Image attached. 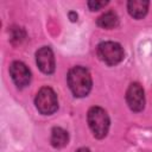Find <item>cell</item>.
<instances>
[{
	"instance_id": "6da1fadb",
	"label": "cell",
	"mask_w": 152,
	"mask_h": 152,
	"mask_svg": "<svg viewBox=\"0 0 152 152\" xmlns=\"http://www.w3.org/2000/svg\"><path fill=\"white\" fill-rule=\"evenodd\" d=\"M68 86L76 97H84L89 94L93 81L88 69L83 66H74L68 72Z\"/></svg>"
},
{
	"instance_id": "7a4b0ae2",
	"label": "cell",
	"mask_w": 152,
	"mask_h": 152,
	"mask_svg": "<svg viewBox=\"0 0 152 152\" xmlns=\"http://www.w3.org/2000/svg\"><path fill=\"white\" fill-rule=\"evenodd\" d=\"M87 120H88V125H89L95 138L102 139L107 135L110 121H109V116H108L107 112L103 108L91 107L88 110Z\"/></svg>"
},
{
	"instance_id": "3957f363",
	"label": "cell",
	"mask_w": 152,
	"mask_h": 152,
	"mask_svg": "<svg viewBox=\"0 0 152 152\" xmlns=\"http://www.w3.org/2000/svg\"><path fill=\"white\" fill-rule=\"evenodd\" d=\"M34 104L39 113L44 115L53 114L58 108L57 95L50 87H43L36 95Z\"/></svg>"
},
{
	"instance_id": "277c9868",
	"label": "cell",
	"mask_w": 152,
	"mask_h": 152,
	"mask_svg": "<svg viewBox=\"0 0 152 152\" xmlns=\"http://www.w3.org/2000/svg\"><path fill=\"white\" fill-rule=\"evenodd\" d=\"M97 56L107 65H116L124 59V49L116 42H102L97 45Z\"/></svg>"
},
{
	"instance_id": "5b68a950",
	"label": "cell",
	"mask_w": 152,
	"mask_h": 152,
	"mask_svg": "<svg viewBox=\"0 0 152 152\" xmlns=\"http://www.w3.org/2000/svg\"><path fill=\"white\" fill-rule=\"evenodd\" d=\"M10 75L18 88H25L30 84L31 71L23 62L14 61L10 66Z\"/></svg>"
},
{
	"instance_id": "8992f818",
	"label": "cell",
	"mask_w": 152,
	"mask_h": 152,
	"mask_svg": "<svg viewBox=\"0 0 152 152\" xmlns=\"http://www.w3.org/2000/svg\"><path fill=\"white\" fill-rule=\"evenodd\" d=\"M126 101L128 107L133 110V112H140L144 109L145 107V94H144V89L142 87L134 82L132 84H129L127 93H126Z\"/></svg>"
},
{
	"instance_id": "52a82bcc",
	"label": "cell",
	"mask_w": 152,
	"mask_h": 152,
	"mask_svg": "<svg viewBox=\"0 0 152 152\" xmlns=\"http://www.w3.org/2000/svg\"><path fill=\"white\" fill-rule=\"evenodd\" d=\"M36 62L44 74H52L55 71V57L49 46H43L36 52Z\"/></svg>"
},
{
	"instance_id": "ba28073f",
	"label": "cell",
	"mask_w": 152,
	"mask_h": 152,
	"mask_svg": "<svg viewBox=\"0 0 152 152\" xmlns=\"http://www.w3.org/2000/svg\"><path fill=\"white\" fill-rule=\"evenodd\" d=\"M148 5L150 2L146 0H131L127 2V10L133 18L141 19L146 15L148 11Z\"/></svg>"
},
{
	"instance_id": "9c48e42d",
	"label": "cell",
	"mask_w": 152,
	"mask_h": 152,
	"mask_svg": "<svg viewBox=\"0 0 152 152\" xmlns=\"http://www.w3.org/2000/svg\"><path fill=\"white\" fill-rule=\"evenodd\" d=\"M69 141V134L62 127H53L51 131V145L56 148L64 147Z\"/></svg>"
},
{
	"instance_id": "30bf717a",
	"label": "cell",
	"mask_w": 152,
	"mask_h": 152,
	"mask_svg": "<svg viewBox=\"0 0 152 152\" xmlns=\"http://www.w3.org/2000/svg\"><path fill=\"white\" fill-rule=\"evenodd\" d=\"M97 25L102 28H114L119 25V17L116 15V13H114L113 11H108L104 12L102 15L99 17L97 19Z\"/></svg>"
},
{
	"instance_id": "8fae6325",
	"label": "cell",
	"mask_w": 152,
	"mask_h": 152,
	"mask_svg": "<svg viewBox=\"0 0 152 152\" xmlns=\"http://www.w3.org/2000/svg\"><path fill=\"white\" fill-rule=\"evenodd\" d=\"M107 4H108V1H100V0H95L94 1V0H91V1H88V7L91 11H99L102 7H104Z\"/></svg>"
},
{
	"instance_id": "7c38bea8",
	"label": "cell",
	"mask_w": 152,
	"mask_h": 152,
	"mask_svg": "<svg viewBox=\"0 0 152 152\" xmlns=\"http://www.w3.org/2000/svg\"><path fill=\"white\" fill-rule=\"evenodd\" d=\"M69 17H70L71 21H76V20H77V14H76L75 12H70V13H69Z\"/></svg>"
},
{
	"instance_id": "4fadbf2b",
	"label": "cell",
	"mask_w": 152,
	"mask_h": 152,
	"mask_svg": "<svg viewBox=\"0 0 152 152\" xmlns=\"http://www.w3.org/2000/svg\"><path fill=\"white\" fill-rule=\"evenodd\" d=\"M76 152H90V150L87 148V147H81V148H78Z\"/></svg>"
}]
</instances>
